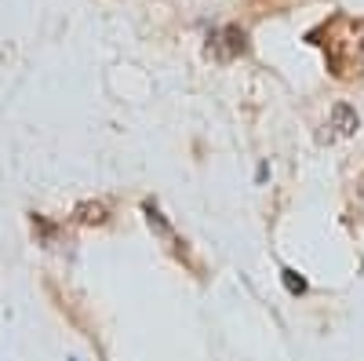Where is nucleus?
I'll return each mask as SVG.
<instances>
[{
    "mask_svg": "<svg viewBox=\"0 0 364 361\" xmlns=\"http://www.w3.org/2000/svg\"><path fill=\"white\" fill-rule=\"evenodd\" d=\"M331 117H336V125H339V132H343V135L357 128V113H353L350 106H343V103H339L336 110H331Z\"/></svg>",
    "mask_w": 364,
    "mask_h": 361,
    "instance_id": "nucleus-2",
    "label": "nucleus"
},
{
    "mask_svg": "<svg viewBox=\"0 0 364 361\" xmlns=\"http://www.w3.org/2000/svg\"><path fill=\"white\" fill-rule=\"evenodd\" d=\"M208 51H215V58H219V63H230L233 55L248 51V37H245V29H237V26H226V29H219V33H215V41H211V48H208Z\"/></svg>",
    "mask_w": 364,
    "mask_h": 361,
    "instance_id": "nucleus-1",
    "label": "nucleus"
},
{
    "mask_svg": "<svg viewBox=\"0 0 364 361\" xmlns=\"http://www.w3.org/2000/svg\"><path fill=\"white\" fill-rule=\"evenodd\" d=\"M284 285H288V292H291V295H302V292H306V281L295 278V270H284Z\"/></svg>",
    "mask_w": 364,
    "mask_h": 361,
    "instance_id": "nucleus-3",
    "label": "nucleus"
}]
</instances>
